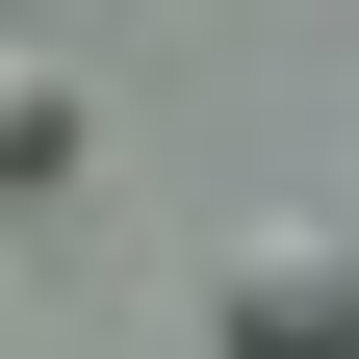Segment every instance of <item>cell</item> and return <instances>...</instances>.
<instances>
[{
  "mask_svg": "<svg viewBox=\"0 0 359 359\" xmlns=\"http://www.w3.org/2000/svg\"><path fill=\"white\" fill-rule=\"evenodd\" d=\"M205 359H359V231H334V205H231V257H205Z\"/></svg>",
  "mask_w": 359,
  "mask_h": 359,
  "instance_id": "cell-1",
  "label": "cell"
},
{
  "mask_svg": "<svg viewBox=\"0 0 359 359\" xmlns=\"http://www.w3.org/2000/svg\"><path fill=\"white\" fill-rule=\"evenodd\" d=\"M77 128H103V103H77V52H0V205H52Z\"/></svg>",
  "mask_w": 359,
  "mask_h": 359,
  "instance_id": "cell-2",
  "label": "cell"
}]
</instances>
